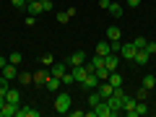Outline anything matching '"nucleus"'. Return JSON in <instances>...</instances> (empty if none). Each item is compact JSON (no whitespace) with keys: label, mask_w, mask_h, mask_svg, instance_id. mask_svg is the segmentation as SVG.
Instances as JSON below:
<instances>
[{"label":"nucleus","mask_w":156,"mask_h":117,"mask_svg":"<svg viewBox=\"0 0 156 117\" xmlns=\"http://www.w3.org/2000/svg\"><path fill=\"white\" fill-rule=\"evenodd\" d=\"M70 104H73V99H70L68 91H62V94L55 96V112L57 115H68V112H70Z\"/></svg>","instance_id":"1"},{"label":"nucleus","mask_w":156,"mask_h":117,"mask_svg":"<svg viewBox=\"0 0 156 117\" xmlns=\"http://www.w3.org/2000/svg\"><path fill=\"white\" fill-rule=\"evenodd\" d=\"M122 101H125V91H122V86H120V89H115V94L107 99V104L112 107L115 115H120V112H122Z\"/></svg>","instance_id":"2"},{"label":"nucleus","mask_w":156,"mask_h":117,"mask_svg":"<svg viewBox=\"0 0 156 117\" xmlns=\"http://www.w3.org/2000/svg\"><path fill=\"white\" fill-rule=\"evenodd\" d=\"M94 109V117H115V112H112V107L107 104V99H101L96 107H91Z\"/></svg>","instance_id":"3"},{"label":"nucleus","mask_w":156,"mask_h":117,"mask_svg":"<svg viewBox=\"0 0 156 117\" xmlns=\"http://www.w3.org/2000/svg\"><path fill=\"white\" fill-rule=\"evenodd\" d=\"M135 104H138V99H135V96H125V101H122V112H125L128 117H138Z\"/></svg>","instance_id":"4"},{"label":"nucleus","mask_w":156,"mask_h":117,"mask_svg":"<svg viewBox=\"0 0 156 117\" xmlns=\"http://www.w3.org/2000/svg\"><path fill=\"white\" fill-rule=\"evenodd\" d=\"M99 83H101L99 76H96V73H89V76H86L78 86H81V89H86V91H91V89H99Z\"/></svg>","instance_id":"5"},{"label":"nucleus","mask_w":156,"mask_h":117,"mask_svg":"<svg viewBox=\"0 0 156 117\" xmlns=\"http://www.w3.org/2000/svg\"><path fill=\"white\" fill-rule=\"evenodd\" d=\"M135 52H138V47H135L133 42H122V47H120V57H122V60H133Z\"/></svg>","instance_id":"6"},{"label":"nucleus","mask_w":156,"mask_h":117,"mask_svg":"<svg viewBox=\"0 0 156 117\" xmlns=\"http://www.w3.org/2000/svg\"><path fill=\"white\" fill-rule=\"evenodd\" d=\"M68 70H70V65H68V62H52V68H50V76H55V78H62Z\"/></svg>","instance_id":"7"},{"label":"nucleus","mask_w":156,"mask_h":117,"mask_svg":"<svg viewBox=\"0 0 156 117\" xmlns=\"http://www.w3.org/2000/svg\"><path fill=\"white\" fill-rule=\"evenodd\" d=\"M0 76L8 78V81H16V78H18V68L13 65V62H8L5 68H0Z\"/></svg>","instance_id":"8"},{"label":"nucleus","mask_w":156,"mask_h":117,"mask_svg":"<svg viewBox=\"0 0 156 117\" xmlns=\"http://www.w3.org/2000/svg\"><path fill=\"white\" fill-rule=\"evenodd\" d=\"M83 62H86V52H81V50H76L70 57H68V65H70V68H76V65H83Z\"/></svg>","instance_id":"9"},{"label":"nucleus","mask_w":156,"mask_h":117,"mask_svg":"<svg viewBox=\"0 0 156 117\" xmlns=\"http://www.w3.org/2000/svg\"><path fill=\"white\" fill-rule=\"evenodd\" d=\"M16 112H18V104H13V101H5L0 107V117H16Z\"/></svg>","instance_id":"10"},{"label":"nucleus","mask_w":156,"mask_h":117,"mask_svg":"<svg viewBox=\"0 0 156 117\" xmlns=\"http://www.w3.org/2000/svg\"><path fill=\"white\" fill-rule=\"evenodd\" d=\"M104 65L109 68V73L117 70V65H120V55H117V52H109V55L104 57Z\"/></svg>","instance_id":"11"},{"label":"nucleus","mask_w":156,"mask_h":117,"mask_svg":"<svg viewBox=\"0 0 156 117\" xmlns=\"http://www.w3.org/2000/svg\"><path fill=\"white\" fill-rule=\"evenodd\" d=\"M99 94H101V99H109V96L115 94V86H112L109 81H101L99 83Z\"/></svg>","instance_id":"12"},{"label":"nucleus","mask_w":156,"mask_h":117,"mask_svg":"<svg viewBox=\"0 0 156 117\" xmlns=\"http://www.w3.org/2000/svg\"><path fill=\"white\" fill-rule=\"evenodd\" d=\"M16 117H39V109H34V107H18Z\"/></svg>","instance_id":"13"},{"label":"nucleus","mask_w":156,"mask_h":117,"mask_svg":"<svg viewBox=\"0 0 156 117\" xmlns=\"http://www.w3.org/2000/svg\"><path fill=\"white\" fill-rule=\"evenodd\" d=\"M26 11H29V16H39V13H44V8H42L39 0H31V3L26 5Z\"/></svg>","instance_id":"14"},{"label":"nucleus","mask_w":156,"mask_h":117,"mask_svg":"<svg viewBox=\"0 0 156 117\" xmlns=\"http://www.w3.org/2000/svg\"><path fill=\"white\" fill-rule=\"evenodd\" d=\"M31 78H34V83H37V86H44L47 78H50V70H37Z\"/></svg>","instance_id":"15"},{"label":"nucleus","mask_w":156,"mask_h":117,"mask_svg":"<svg viewBox=\"0 0 156 117\" xmlns=\"http://www.w3.org/2000/svg\"><path fill=\"white\" fill-rule=\"evenodd\" d=\"M148 60H151V55L146 50H138V52H135V57H133V62H138V65H148Z\"/></svg>","instance_id":"16"},{"label":"nucleus","mask_w":156,"mask_h":117,"mask_svg":"<svg viewBox=\"0 0 156 117\" xmlns=\"http://www.w3.org/2000/svg\"><path fill=\"white\" fill-rule=\"evenodd\" d=\"M120 37H122L120 26H109L107 29V39H109V42H120Z\"/></svg>","instance_id":"17"},{"label":"nucleus","mask_w":156,"mask_h":117,"mask_svg":"<svg viewBox=\"0 0 156 117\" xmlns=\"http://www.w3.org/2000/svg\"><path fill=\"white\" fill-rule=\"evenodd\" d=\"M109 52H112V47H109V39H107V42H99V44H96V55L107 57Z\"/></svg>","instance_id":"18"},{"label":"nucleus","mask_w":156,"mask_h":117,"mask_svg":"<svg viewBox=\"0 0 156 117\" xmlns=\"http://www.w3.org/2000/svg\"><path fill=\"white\" fill-rule=\"evenodd\" d=\"M60 86H62V81H60V78L50 76V78H47V83H44V89H50V91H57Z\"/></svg>","instance_id":"19"},{"label":"nucleus","mask_w":156,"mask_h":117,"mask_svg":"<svg viewBox=\"0 0 156 117\" xmlns=\"http://www.w3.org/2000/svg\"><path fill=\"white\" fill-rule=\"evenodd\" d=\"M5 101H13V104H18V101H21V94H18V89H8V91H5Z\"/></svg>","instance_id":"20"},{"label":"nucleus","mask_w":156,"mask_h":117,"mask_svg":"<svg viewBox=\"0 0 156 117\" xmlns=\"http://www.w3.org/2000/svg\"><path fill=\"white\" fill-rule=\"evenodd\" d=\"M107 81H109V83L115 86V89H120V86H122V76H120V73H117V70H112V73H109V78H107Z\"/></svg>","instance_id":"21"},{"label":"nucleus","mask_w":156,"mask_h":117,"mask_svg":"<svg viewBox=\"0 0 156 117\" xmlns=\"http://www.w3.org/2000/svg\"><path fill=\"white\" fill-rule=\"evenodd\" d=\"M109 13H112V16H115V18H122V5H120V3H112V5H109Z\"/></svg>","instance_id":"22"},{"label":"nucleus","mask_w":156,"mask_h":117,"mask_svg":"<svg viewBox=\"0 0 156 117\" xmlns=\"http://www.w3.org/2000/svg\"><path fill=\"white\" fill-rule=\"evenodd\" d=\"M154 86H156V76H151V73H148V76H143V89H154Z\"/></svg>","instance_id":"23"},{"label":"nucleus","mask_w":156,"mask_h":117,"mask_svg":"<svg viewBox=\"0 0 156 117\" xmlns=\"http://www.w3.org/2000/svg\"><path fill=\"white\" fill-rule=\"evenodd\" d=\"M21 60H23V55H21V52H16V50L8 55V62H13V65H21Z\"/></svg>","instance_id":"24"},{"label":"nucleus","mask_w":156,"mask_h":117,"mask_svg":"<svg viewBox=\"0 0 156 117\" xmlns=\"http://www.w3.org/2000/svg\"><path fill=\"white\" fill-rule=\"evenodd\" d=\"M99 101H101V94H99V91H91V94H89V107H96Z\"/></svg>","instance_id":"25"},{"label":"nucleus","mask_w":156,"mask_h":117,"mask_svg":"<svg viewBox=\"0 0 156 117\" xmlns=\"http://www.w3.org/2000/svg\"><path fill=\"white\" fill-rule=\"evenodd\" d=\"M60 81H62V86H76V78H73V73H70V70H68L65 76L60 78Z\"/></svg>","instance_id":"26"},{"label":"nucleus","mask_w":156,"mask_h":117,"mask_svg":"<svg viewBox=\"0 0 156 117\" xmlns=\"http://www.w3.org/2000/svg\"><path fill=\"white\" fill-rule=\"evenodd\" d=\"M34 78H31V73H18V83L21 86H26V83H31Z\"/></svg>","instance_id":"27"},{"label":"nucleus","mask_w":156,"mask_h":117,"mask_svg":"<svg viewBox=\"0 0 156 117\" xmlns=\"http://www.w3.org/2000/svg\"><path fill=\"white\" fill-rule=\"evenodd\" d=\"M133 44L138 47V50H146V44H148V39H146V37H135V39H133Z\"/></svg>","instance_id":"28"},{"label":"nucleus","mask_w":156,"mask_h":117,"mask_svg":"<svg viewBox=\"0 0 156 117\" xmlns=\"http://www.w3.org/2000/svg\"><path fill=\"white\" fill-rule=\"evenodd\" d=\"M135 109H138V117L148 115V107H146V101H138V104H135Z\"/></svg>","instance_id":"29"},{"label":"nucleus","mask_w":156,"mask_h":117,"mask_svg":"<svg viewBox=\"0 0 156 117\" xmlns=\"http://www.w3.org/2000/svg\"><path fill=\"white\" fill-rule=\"evenodd\" d=\"M68 21H70L68 11H57V23H68Z\"/></svg>","instance_id":"30"},{"label":"nucleus","mask_w":156,"mask_h":117,"mask_svg":"<svg viewBox=\"0 0 156 117\" xmlns=\"http://www.w3.org/2000/svg\"><path fill=\"white\" fill-rule=\"evenodd\" d=\"M52 62H55V57H52L50 52H44V55H42V65H52Z\"/></svg>","instance_id":"31"},{"label":"nucleus","mask_w":156,"mask_h":117,"mask_svg":"<svg viewBox=\"0 0 156 117\" xmlns=\"http://www.w3.org/2000/svg\"><path fill=\"white\" fill-rule=\"evenodd\" d=\"M39 3H42V8H44V11H52V8H55V3H52V0H39Z\"/></svg>","instance_id":"32"},{"label":"nucleus","mask_w":156,"mask_h":117,"mask_svg":"<svg viewBox=\"0 0 156 117\" xmlns=\"http://www.w3.org/2000/svg\"><path fill=\"white\" fill-rule=\"evenodd\" d=\"M146 96H148V89H140V91H138V96H135V99H138V101H146Z\"/></svg>","instance_id":"33"},{"label":"nucleus","mask_w":156,"mask_h":117,"mask_svg":"<svg viewBox=\"0 0 156 117\" xmlns=\"http://www.w3.org/2000/svg\"><path fill=\"white\" fill-rule=\"evenodd\" d=\"M146 52H148V55H154V52H156V42H148V44H146Z\"/></svg>","instance_id":"34"},{"label":"nucleus","mask_w":156,"mask_h":117,"mask_svg":"<svg viewBox=\"0 0 156 117\" xmlns=\"http://www.w3.org/2000/svg\"><path fill=\"white\" fill-rule=\"evenodd\" d=\"M11 3H13V5H16V8H26V5H29L26 0H11Z\"/></svg>","instance_id":"35"},{"label":"nucleus","mask_w":156,"mask_h":117,"mask_svg":"<svg viewBox=\"0 0 156 117\" xmlns=\"http://www.w3.org/2000/svg\"><path fill=\"white\" fill-rule=\"evenodd\" d=\"M109 5H112V0H99V8H104V11H109Z\"/></svg>","instance_id":"36"},{"label":"nucleus","mask_w":156,"mask_h":117,"mask_svg":"<svg viewBox=\"0 0 156 117\" xmlns=\"http://www.w3.org/2000/svg\"><path fill=\"white\" fill-rule=\"evenodd\" d=\"M68 115H73V117H83L86 112H81V109H70V112H68Z\"/></svg>","instance_id":"37"},{"label":"nucleus","mask_w":156,"mask_h":117,"mask_svg":"<svg viewBox=\"0 0 156 117\" xmlns=\"http://www.w3.org/2000/svg\"><path fill=\"white\" fill-rule=\"evenodd\" d=\"M8 65V57H3V55H0V68H5Z\"/></svg>","instance_id":"38"},{"label":"nucleus","mask_w":156,"mask_h":117,"mask_svg":"<svg viewBox=\"0 0 156 117\" xmlns=\"http://www.w3.org/2000/svg\"><path fill=\"white\" fill-rule=\"evenodd\" d=\"M128 5H133V8H138V5H140V0H128Z\"/></svg>","instance_id":"39"},{"label":"nucleus","mask_w":156,"mask_h":117,"mask_svg":"<svg viewBox=\"0 0 156 117\" xmlns=\"http://www.w3.org/2000/svg\"><path fill=\"white\" fill-rule=\"evenodd\" d=\"M3 104H5V96H3V94H0V107H3Z\"/></svg>","instance_id":"40"}]
</instances>
